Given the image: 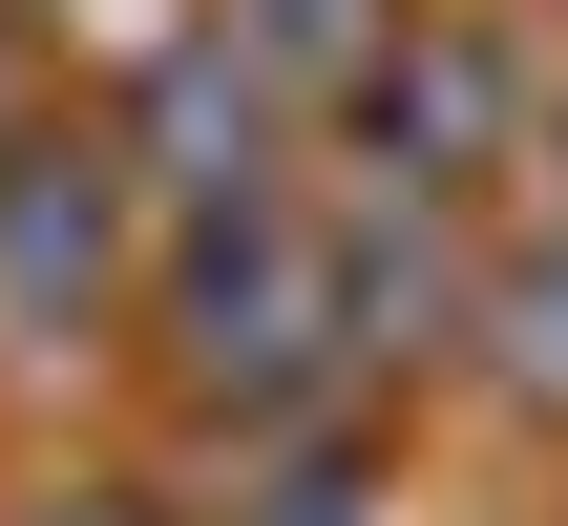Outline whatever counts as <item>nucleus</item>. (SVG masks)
I'll use <instances>...</instances> for the list:
<instances>
[{
	"label": "nucleus",
	"mask_w": 568,
	"mask_h": 526,
	"mask_svg": "<svg viewBox=\"0 0 568 526\" xmlns=\"http://www.w3.org/2000/svg\"><path fill=\"white\" fill-rule=\"evenodd\" d=\"M316 358H337V274H316L295 211L232 190V232L190 253V380H211V401H295Z\"/></svg>",
	"instance_id": "1"
},
{
	"label": "nucleus",
	"mask_w": 568,
	"mask_h": 526,
	"mask_svg": "<svg viewBox=\"0 0 568 526\" xmlns=\"http://www.w3.org/2000/svg\"><path fill=\"white\" fill-rule=\"evenodd\" d=\"M84 274H105V211H84V169H63V190L21 169V190H0V295H84Z\"/></svg>",
	"instance_id": "2"
},
{
	"label": "nucleus",
	"mask_w": 568,
	"mask_h": 526,
	"mask_svg": "<svg viewBox=\"0 0 568 526\" xmlns=\"http://www.w3.org/2000/svg\"><path fill=\"white\" fill-rule=\"evenodd\" d=\"M506 337H527V380H548V401H568V253H548V274H527V295H506Z\"/></svg>",
	"instance_id": "3"
},
{
	"label": "nucleus",
	"mask_w": 568,
	"mask_h": 526,
	"mask_svg": "<svg viewBox=\"0 0 568 526\" xmlns=\"http://www.w3.org/2000/svg\"><path fill=\"white\" fill-rule=\"evenodd\" d=\"M63 526H126V506H63Z\"/></svg>",
	"instance_id": "4"
}]
</instances>
